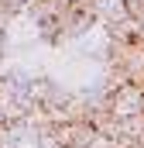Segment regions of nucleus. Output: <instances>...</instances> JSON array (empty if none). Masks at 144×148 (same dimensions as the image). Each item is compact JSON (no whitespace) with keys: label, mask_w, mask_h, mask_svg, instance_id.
Returning a JSON list of instances; mask_svg holds the SVG:
<instances>
[{"label":"nucleus","mask_w":144,"mask_h":148,"mask_svg":"<svg viewBox=\"0 0 144 148\" xmlns=\"http://www.w3.org/2000/svg\"><path fill=\"white\" fill-rule=\"evenodd\" d=\"M107 114L117 121H127L144 114V83H117L107 90Z\"/></svg>","instance_id":"obj_1"},{"label":"nucleus","mask_w":144,"mask_h":148,"mask_svg":"<svg viewBox=\"0 0 144 148\" xmlns=\"http://www.w3.org/2000/svg\"><path fill=\"white\" fill-rule=\"evenodd\" d=\"M7 21H10V10H7V7H3V3H0V31H3V28H7Z\"/></svg>","instance_id":"obj_2"},{"label":"nucleus","mask_w":144,"mask_h":148,"mask_svg":"<svg viewBox=\"0 0 144 148\" xmlns=\"http://www.w3.org/2000/svg\"><path fill=\"white\" fill-rule=\"evenodd\" d=\"M137 24H141V31H137V38H141V41H144V17H141V21H137Z\"/></svg>","instance_id":"obj_3"},{"label":"nucleus","mask_w":144,"mask_h":148,"mask_svg":"<svg viewBox=\"0 0 144 148\" xmlns=\"http://www.w3.org/2000/svg\"><path fill=\"white\" fill-rule=\"evenodd\" d=\"M72 3H86V0H72Z\"/></svg>","instance_id":"obj_4"}]
</instances>
